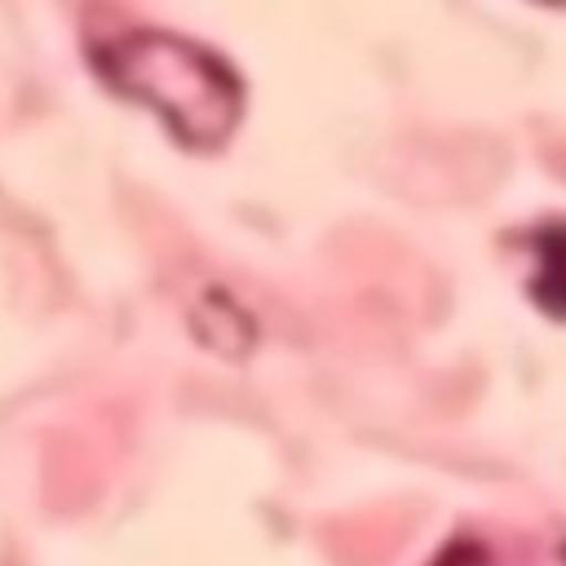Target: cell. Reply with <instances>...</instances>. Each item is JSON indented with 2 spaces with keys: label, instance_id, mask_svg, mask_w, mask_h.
<instances>
[{
  "label": "cell",
  "instance_id": "1",
  "mask_svg": "<svg viewBox=\"0 0 566 566\" xmlns=\"http://www.w3.org/2000/svg\"><path fill=\"white\" fill-rule=\"evenodd\" d=\"M93 62L111 88L150 106L186 146H221L243 115V84L234 66L199 40L133 27L97 40Z\"/></svg>",
  "mask_w": 566,
  "mask_h": 566
},
{
  "label": "cell",
  "instance_id": "2",
  "mask_svg": "<svg viewBox=\"0 0 566 566\" xmlns=\"http://www.w3.org/2000/svg\"><path fill=\"white\" fill-rule=\"evenodd\" d=\"M531 296L539 310L566 318V226H539L531 234Z\"/></svg>",
  "mask_w": 566,
  "mask_h": 566
},
{
  "label": "cell",
  "instance_id": "3",
  "mask_svg": "<svg viewBox=\"0 0 566 566\" xmlns=\"http://www.w3.org/2000/svg\"><path fill=\"white\" fill-rule=\"evenodd\" d=\"M429 566H491V548L478 535H455L442 544V553Z\"/></svg>",
  "mask_w": 566,
  "mask_h": 566
},
{
  "label": "cell",
  "instance_id": "4",
  "mask_svg": "<svg viewBox=\"0 0 566 566\" xmlns=\"http://www.w3.org/2000/svg\"><path fill=\"white\" fill-rule=\"evenodd\" d=\"M553 566H566V539H557V553H553Z\"/></svg>",
  "mask_w": 566,
  "mask_h": 566
}]
</instances>
